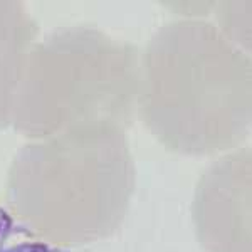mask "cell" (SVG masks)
I'll return each mask as SVG.
<instances>
[{
  "label": "cell",
  "instance_id": "obj_1",
  "mask_svg": "<svg viewBox=\"0 0 252 252\" xmlns=\"http://www.w3.org/2000/svg\"><path fill=\"white\" fill-rule=\"evenodd\" d=\"M136 109L170 152L215 155L241 145L251 129V59L217 26L177 20L140 54Z\"/></svg>",
  "mask_w": 252,
  "mask_h": 252
},
{
  "label": "cell",
  "instance_id": "obj_2",
  "mask_svg": "<svg viewBox=\"0 0 252 252\" xmlns=\"http://www.w3.org/2000/svg\"><path fill=\"white\" fill-rule=\"evenodd\" d=\"M135 192V163L125 128L109 121L71 126L15 153L7 175L10 212L58 247L113 235Z\"/></svg>",
  "mask_w": 252,
  "mask_h": 252
},
{
  "label": "cell",
  "instance_id": "obj_3",
  "mask_svg": "<svg viewBox=\"0 0 252 252\" xmlns=\"http://www.w3.org/2000/svg\"><path fill=\"white\" fill-rule=\"evenodd\" d=\"M140 51L94 27H63L32 46L14 108L15 131L42 140L109 121L126 129L136 109Z\"/></svg>",
  "mask_w": 252,
  "mask_h": 252
},
{
  "label": "cell",
  "instance_id": "obj_4",
  "mask_svg": "<svg viewBox=\"0 0 252 252\" xmlns=\"http://www.w3.org/2000/svg\"><path fill=\"white\" fill-rule=\"evenodd\" d=\"M251 148H237L214 161L195 187L192 219L207 252H252Z\"/></svg>",
  "mask_w": 252,
  "mask_h": 252
},
{
  "label": "cell",
  "instance_id": "obj_5",
  "mask_svg": "<svg viewBox=\"0 0 252 252\" xmlns=\"http://www.w3.org/2000/svg\"><path fill=\"white\" fill-rule=\"evenodd\" d=\"M37 34V22L26 3L0 0V129L9 128L14 120L19 84Z\"/></svg>",
  "mask_w": 252,
  "mask_h": 252
}]
</instances>
